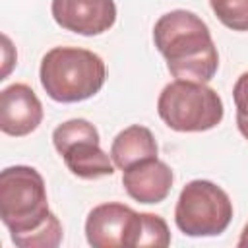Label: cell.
<instances>
[{
  "instance_id": "cell-6",
  "label": "cell",
  "mask_w": 248,
  "mask_h": 248,
  "mask_svg": "<svg viewBox=\"0 0 248 248\" xmlns=\"http://www.w3.org/2000/svg\"><path fill=\"white\" fill-rule=\"evenodd\" d=\"M99 141L97 128L85 118L66 120L52 132L54 149L62 155L64 165L74 176L83 180H95L114 172V163L101 149Z\"/></svg>"
},
{
  "instance_id": "cell-9",
  "label": "cell",
  "mask_w": 248,
  "mask_h": 248,
  "mask_svg": "<svg viewBox=\"0 0 248 248\" xmlns=\"http://www.w3.org/2000/svg\"><path fill=\"white\" fill-rule=\"evenodd\" d=\"M43 122V105L27 83H12L0 93V130L21 138Z\"/></svg>"
},
{
  "instance_id": "cell-2",
  "label": "cell",
  "mask_w": 248,
  "mask_h": 248,
  "mask_svg": "<svg viewBox=\"0 0 248 248\" xmlns=\"http://www.w3.org/2000/svg\"><path fill=\"white\" fill-rule=\"evenodd\" d=\"M39 79L52 101L79 103L101 91L107 79V68L103 58L93 50L54 46L41 60Z\"/></svg>"
},
{
  "instance_id": "cell-10",
  "label": "cell",
  "mask_w": 248,
  "mask_h": 248,
  "mask_svg": "<svg viewBox=\"0 0 248 248\" xmlns=\"http://www.w3.org/2000/svg\"><path fill=\"white\" fill-rule=\"evenodd\" d=\"M174 174L165 161L157 157L128 167L122 174L126 194L140 203H161L172 188Z\"/></svg>"
},
{
  "instance_id": "cell-15",
  "label": "cell",
  "mask_w": 248,
  "mask_h": 248,
  "mask_svg": "<svg viewBox=\"0 0 248 248\" xmlns=\"http://www.w3.org/2000/svg\"><path fill=\"white\" fill-rule=\"evenodd\" d=\"M232 99H234V107H236L238 132L248 140V72L238 76V79L232 87Z\"/></svg>"
},
{
  "instance_id": "cell-7",
  "label": "cell",
  "mask_w": 248,
  "mask_h": 248,
  "mask_svg": "<svg viewBox=\"0 0 248 248\" xmlns=\"http://www.w3.org/2000/svg\"><path fill=\"white\" fill-rule=\"evenodd\" d=\"M141 213L130 205L108 202L95 205L85 219V238L93 248L132 246L140 231Z\"/></svg>"
},
{
  "instance_id": "cell-14",
  "label": "cell",
  "mask_w": 248,
  "mask_h": 248,
  "mask_svg": "<svg viewBox=\"0 0 248 248\" xmlns=\"http://www.w3.org/2000/svg\"><path fill=\"white\" fill-rule=\"evenodd\" d=\"M217 19L232 31H248V0H209Z\"/></svg>"
},
{
  "instance_id": "cell-5",
  "label": "cell",
  "mask_w": 248,
  "mask_h": 248,
  "mask_svg": "<svg viewBox=\"0 0 248 248\" xmlns=\"http://www.w3.org/2000/svg\"><path fill=\"white\" fill-rule=\"evenodd\" d=\"M232 221L229 194L211 180H190L176 200L174 223L186 236H217Z\"/></svg>"
},
{
  "instance_id": "cell-12",
  "label": "cell",
  "mask_w": 248,
  "mask_h": 248,
  "mask_svg": "<svg viewBox=\"0 0 248 248\" xmlns=\"http://www.w3.org/2000/svg\"><path fill=\"white\" fill-rule=\"evenodd\" d=\"M12 242L17 248H56L62 242V225L58 221V217L50 211V215L46 217V221L25 232V234H17L12 236Z\"/></svg>"
},
{
  "instance_id": "cell-13",
  "label": "cell",
  "mask_w": 248,
  "mask_h": 248,
  "mask_svg": "<svg viewBox=\"0 0 248 248\" xmlns=\"http://www.w3.org/2000/svg\"><path fill=\"white\" fill-rule=\"evenodd\" d=\"M169 244H170V231L167 221L155 213H141V223H140L134 248H140V246L165 248Z\"/></svg>"
},
{
  "instance_id": "cell-16",
  "label": "cell",
  "mask_w": 248,
  "mask_h": 248,
  "mask_svg": "<svg viewBox=\"0 0 248 248\" xmlns=\"http://www.w3.org/2000/svg\"><path fill=\"white\" fill-rule=\"evenodd\" d=\"M236 246H240V248H248V223L244 225V229H242V232H240V238H238Z\"/></svg>"
},
{
  "instance_id": "cell-8",
  "label": "cell",
  "mask_w": 248,
  "mask_h": 248,
  "mask_svg": "<svg viewBox=\"0 0 248 248\" xmlns=\"http://www.w3.org/2000/svg\"><path fill=\"white\" fill-rule=\"evenodd\" d=\"M50 12L62 29L83 37L101 35L116 21L114 0H52Z\"/></svg>"
},
{
  "instance_id": "cell-3",
  "label": "cell",
  "mask_w": 248,
  "mask_h": 248,
  "mask_svg": "<svg viewBox=\"0 0 248 248\" xmlns=\"http://www.w3.org/2000/svg\"><path fill=\"white\" fill-rule=\"evenodd\" d=\"M50 215L43 174L27 165L6 167L0 172V217L10 236L41 227Z\"/></svg>"
},
{
  "instance_id": "cell-1",
  "label": "cell",
  "mask_w": 248,
  "mask_h": 248,
  "mask_svg": "<svg viewBox=\"0 0 248 248\" xmlns=\"http://www.w3.org/2000/svg\"><path fill=\"white\" fill-rule=\"evenodd\" d=\"M157 50L172 78L207 83L219 68V54L205 21L188 10L163 14L153 27Z\"/></svg>"
},
{
  "instance_id": "cell-11",
  "label": "cell",
  "mask_w": 248,
  "mask_h": 248,
  "mask_svg": "<svg viewBox=\"0 0 248 248\" xmlns=\"http://www.w3.org/2000/svg\"><path fill=\"white\" fill-rule=\"evenodd\" d=\"M159 147L149 128L141 124H132L116 134L110 145V159L116 169L126 170L128 167L157 157Z\"/></svg>"
},
{
  "instance_id": "cell-4",
  "label": "cell",
  "mask_w": 248,
  "mask_h": 248,
  "mask_svg": "<svg viewBox=\"0 0 248 248\" xmlns=\"http://www.w3.org/2000/svg\"><path fill=\"white\" fill-rule=\"evenodd\" d=\"M157 112L174 132H205L223 120L225 108L221 97L209 85L174 79L163 87L157 99Z\"/></svg>"
}]
</instances>
